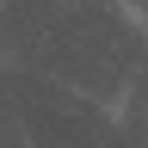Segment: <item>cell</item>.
Instances as JSON below:
<instances>
[]
</instances>
